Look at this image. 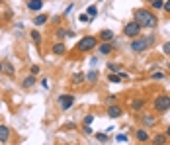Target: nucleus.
<instances>
[{
	"label": "nucleus",
	"mask_w": 170,
	"mask_h": 145,
	"mask_svg": "<svg viewBox=\"0 0 170 145\" xmlns=\"http://www.w3.org/2000/svg\"><path fill=\"white\" fill-rule=\"evenodd\" d=\"M133 20H135L143 30H154V28L158 26V18L154 16L153 10H149V8L135 10V12H133Z\"/></svg>",
	"instance_id": "obj_1"
},
{
	"label": "nucleus",
	"mask_w": 170,
	"mask_h": 145,
	"mask_svg": "<svg viewBox=\"0 0 170 145\" xmlns=\"http://www.w3.org/2000/svg\"><path fill=\"white\" fill-rule=\"evenodd\" d=\"M153 43H154V35H149V38H139V35H137V38L131 39L129 47H131L133 53H145Z\"/></svg>",
	"instance_id": "obj_2"
},
{
	"label": "nucleus",
	"mask_w": 170,
	"mask_h": 145,
	"mask_svg": "<svg viewBox=\"0 0 170 145\" xmlns=\"http://www.w3.org/2000/svg\"><path fill=\"white\" fill-rule=\"evenodd\" d=\"M96 47H98V38H94V35H84V38L78 39V43H76V51H80V53L94 51Z\"/></svg>",
	"instance_id": "obj_3"
},
{
	"label": "nucleus",
	"mask_w": 170,
	"mask_h": 145,
	"mask_svg": "<svg viewBox=\"0 0 170 145\" xmlns=\"http://www.w3.org/2000/svg\"><path fill=\"white\" fill-rule=\"evenodd\" d=\"M153 110L158 112V114L170 110V96H168V94H158V96H154V100H153Z\"/></svg>",
	"instance_id": "obj_4"
},
{
	"label": "nucleus",
	"mask_w": 170,
	"mask_h": 145,
	"mask_svg": "<svg viewBox=\"0 0 170 145\" xmlns=\"http://www.w3.org/2000/svg\"><path fill=\"white\" fill-rule=\"evenodd\" d=\"M141 30H143V28L139 26L135 20H131V22H127V24L123 26V35L133 39V38H137V35H141Z\"/></svg>",
	"instance_id": "obj_5"
},
{
	"label": "nucleus",
	"mask_w": 170,
	"mask_h": 145,
	"mask_svg": "<svg viewBox=\"0 0 170 145\" xmlns=\"http://www.w3.org/2000/svg\"><path fill=\"white\" fill-rule=\"evenodd\" d=\"M59 106H61V110H70L72 106H75V96L72 94H61L59 96Z\"/></svg>",
	"instance_id": "obj_6"
},
{
	"label": "nucleus",
	"mask_w": 170,
	"mask_h": 145,
	"mask_svg": "<svg viewBox=\"0 0 170 145\" xmlns=\"http://www.w3.org/2000/svg\"><path fill=\"white\" fill-rule=\"evenodd\" d=\"M123 114V108L119 106V104H109L108 102V116H109V118H119V116Z\"/></svg>",
	"instance_id": "obj_7"
},
{
	"label": "nucleus",
	"mask_w": 170,
	"mask_h": 145,
	"mask_svg": "<svg viewBox=\"0 0 170 145\" xmlns=\"http://www.w3.org/2000/svg\"><path fill=\"white\" fill-rule=\"evenodd\" d=\"M145 98H135V100H133V102H131V110L133 112H141L143 110V108H145Z\"/></svg>",
	"instance_id": "obj_8"
},
{
	"label": "nucleus",
	"mask_w": 170,
	"mask_h": 145,
	"mask_svg": "<svg viewBox=\"0 0 170 145\" xmlns=\"http://www.w3.org/2000/svg\"><path fill=\"white\" fill-rule=\"evenodd\" d=\"M135 137H137L139 143H147V141L151 139V135L147 133V129H137V132H135Z\"/></svg>",
	"instance_id": "obj_9"
},
{
	"label": "nucleus",
	"mask_w": 170,
	"mask_h": 145,
	"mask_svg": "<svg viewBox=\"0 0 170 145\" xmlns=\"http://www.w3.org/2000/svg\"><path fill=\"white\" fill-rule=\"evenodd\" d=\"M27 8L32 12H39L43 8V0H27Z\"/></svg>",
	"instance_id": "obj_10"
},
{
	"label": "nucleus",
	"mask_w": 170,
	"mask_h": 145,
	"mask_svg": "<svg viewBox=\"0 0 170 145\" xmlns=\"http://www.w3.org/2000/svg\"><path fill=\"white\" fill-rule=\"evenodd\" d=\"M10 139V128L8 126H0V143H6Z\"/></svg>",
	"instance_id": "obj_11"
},
{
	"label": "nucleus",
	"mask_w": 170,
	"mask_h": 145,
	"mask_svg": "<svg viewBox=\"0 0 170 145\" xmlns=\"http://www.w3.org/2000/svg\"><path fill=\"white\" fill-rule=\"evenodd\" d=\"M141 122H143V126H145V128H151V126L157 124V120H154L151 114H143V116H141Z\"/></svg>",
	"instance_id": "obj_12"
},
{
	"label": "nucleus",
	"mask_w": 170,
	"mask_h": 145,
	"mask_svg": "<svg viewBox=\"0 0 170 145\" xmlns=\"http://www.w3.org/2000/svg\"><path fill=\"white\" fill-rule=\"evenodd\" d=\"M98 39L100 41H112L114 39V32L112 30H102L100 35H98Z\"/></svg>",
	"instance_id": "obj_13"
},
{
	"label": "nucleus",
	"mask_w": 170,
	"mask_h": 145,
	"mask_svg": "<svg viewBox=\"0 0 170 145\" xmlns=\"http://www.w3.org/2000/svg\"><path fill=\"white\" fill-rule=\"evenodd\" d=\"M112 51H114V45L109 41H102L100 43V53L102 55H108V53H112Z\"/></svg>",
	"instance_id": "obj_14"
},
{
	"label": "nucleus",
	"mask_w": 170,
	"mask_h": 145,
	"mask_svg": "<svg viewBox=\"0 0 170 145\" xmlns=\"http://www.w3.org/2000/svg\"><path fill=\"white\" fill-rule=\"evenodd\" d=\"M51 51H53L55 55H65V51H66V47H65V43H53V47H51Z\"/></svg>",
	"instance_id": "obj_15"
},
{
	"label": "nucleus",
	"mask_w": 170,
	"mask_h": 145,
	"mask_svg": "<svg viewBox=\"0 0 170 145\" xmlns=\"http://www.w3.org/2000/svg\"><path fill=\"white\" fill-rule=\"evenodd\" d=\"M2 72H6L8 77H14V67L10 61H2Z\"/></svg>",
	"instance_id": "obj_16"
},
{
	"label": "nucleus",
	"mask_w": 170,
	"mask_h": 145,
	"mask_svg": "<svg viewBox=\"0 0 170 145\" xmlns=\"http://www.w3.org/2000/svg\"><path fill=\"white\" fill-rule=\"evenodd\" d=\"M166 141H168V135H166V133H157V135H153V143L162 145V143H166Z\"/></svg>",
	"instance_id": "obj_17"
},
{
	"label": "nucleus",
	"mask_w": 170,
	"mask_h": 145,
	"mask_svg": "<svg viewBox=\"0 0 170 145\" xmlns=\"http://www.w3.org/2000/svg\"><path fill=\"white\" fill-rule=\"evenodd\" d=\"M33 24L37 26V28L43 26V24H47V14H39V16H35L33 18Z\"/></svg>",
	"instance_id": "obj_18"
},
{
	"label": "nucleus",
	"mask_w": 170,
	"mask_h": 145,
	"mask_svg": "<svg viewBox=\"0 0 170 145\" xmlns=\"http://www.w3.org/2000/svg\"><path fill=\"white\" fill-rule=\"evenodd\" d=\"M33 84H35V77H33V75L26 77V78H24V82H22V86H24V88H32Z\"/></svg>",
	"instance_id": "obj_19"
},
{
	"label": "nucleus",
	"mask_w": 170,
	"mask_h": 145,
	"mask_svg": "<svg viewBox=\"0 0 170 145\" xmlns=\"http://www.w3.org/2000/svg\"><path fill=\"white\" fill-rule=\"evenodd\" d=\"M98 75H100V72L96 71V69H92L90 72H86V81L88 82H96V81H98Z\"/></svg>",
	"instance_id": "obj_20"
},
{
	"label": "nucleus",
	"mask_w": 170,
	"mask_h": 145,
	"mask_svg": "<svg viewBox=\"0 0 170 145\" xmlns=\"http://www.w3.org/2000/svg\"><path fill=\"white\" fill-rule=\"evenodd\" d=\"M84 81H86L84 72H75V75H72V82H75V84H80V82H84Z\"/></svg>",
	"instance_id": "obj_21"
},
{
	"label": "nucleus",
	"mask_w": 170,
	"mask_h": 145,
	"mask_svg": "<svg viewBox=\"0 0 170 145\" xmlns=\"http://www.w3.org/2000/svg\"><path fill=\"white\" fill-rule=\"evenodd\" d=\"M164 6V0H151V10H160Z\"/></svg>",
	"instance_id": "obj_22"
},
{
	"label": "nucleus",
	"mask_w": 170,
	"mask_h": 145,
	"mask_svg": "<svg viewBox=\"0 0 170 145\" xmlns=\"http://www.w3.org/2000/svg\"><path fill=\"white\" fill-rule=\"evenodd\" d=\"M32 39L35 41V45H41V33L37 30H32Z\"/></svg>",
	"instance_id": "obj_23"
},
{
	"label": "nucleus",
	"mask_w": 170,
	"mask_h": 145,
	"mask_svg": "<svg viewBox=\"0 0 170 145\" xmlns=\"http://www.w3.org/2000/svg\"><path fill=\"white\" fill-rule=\"evenodd\" d=\"M94 137H96V139H98L100 143H108V141H109V137H108V133H96Z\"/></svg>",
	"instance_id": "obj_24"
},
{
	"label": "nucleus",
	"mask_w": 170,
	"mask_h": 145,
	"mask_svg": "<svg viewBox=\"0 0 170 145\" xmlns=\"http://www.w3.org/2000/svg\"><path fill=\"white\" fill-rule=\"evenodd\" d=\"M151 77L154 78V81H164V77H166V75H164V72H162V71H154V72H153Z\"/></svg>",
	"instance_id": "obj_25"
},
{
	"label": "nucleus",
	"mask_w": 170,
	"mask_h": 145,
	"mask_svg": "<svg viewBox=\"0 0 170 145\" xmlns=\"http://www.w3.org/2000/svg\"><path fill=\"white\" fill-rule=\"evenodd\" d=\"M108 81L109 82H121V78H119L117 72H109V75H108Z\"/></svg>",
	"instance_id": "obj_26"
},
{
	"label": "nucleus",
	"mask_w": 170,
	"mask_h": 145,
	"mask_svg": "<svg viewBox=\"0 0 170 145\" xmlns=\"http://www.w3.org/2000/svg\"><path fill=\"white\" fill-rule=\"evenodd\" d=\"M86 14H88V16H90V18H96V16H98V8H96V6H88Z\"/></svg>",
	"instance_id": "obj_27"
},
{
	"label": "nucleus",
	"mask_w": 170,
	"mask_h": 145,
	"mask_svg": "<svg viewBox=\"0 0 170 145\" xmlns=\"http://www.w3.org/2000/svg\"><path fill=\"white\" fill-rule=\"evenodd\" d=\"M115 141L117 143H127V133H117L115 135Z\"/></svg>",
	"instance_id": "obj_28"
},
{
	"label": "nucleus",
	"mask_w": 170,
	"mask_h": 145,
	"mask_svg": "<svg viewBox=\"0 0 170 145\" xmlns=\"http://www.w3.org/2000/svg\"><path fill=\"white\" fill-rule=\"evenodd\" d=\"M108 71L109 72H117V71H121L119 65H115V63H108Z\"/></svg>",
	"instance_id": "obj_29"
},
{
	"label": "nucleus",
	"mask_w": 170,
	"mask_h": 145,
	"mask_svg": "<svg viewBox=\"0 0 170 145\" xmlns=\"http://www.w3.org/2000/svg\"><path fill=\"white\" fill-rule=\"evenodd\" d=\"M117 75H119L121 81H127V78H129V72H127V71H123V69H121V71H117Z\"/></svg>",
	"instance_id": "obj_30"
},
{
	"label": "nucleus",
	"mask_w": 170,
	"mask_h": 145,
	"mask_svg": "<svg viewBox=\"0 0 170 145\" xmlns=\"http://www.w3.org/2000/svg\"><path fill=\"white\" fill-rule=\"evenodd\" d=\"M92 122H94V116H92V114H88V116H84V122H82V124H84V126H90Z\"/></svg>",
	"instance_id": "obj_31"
},
{
	"label": "nucleus",
	"mask_w": 170,
	"mask_h": 145,
	"mask_svg": "<svg viewBox=\"0 0 170 145\" xmlns=\"http://www.w3.org/2000/svg\"><path fill=\"white\" fill-rule=\"evenodd\" d=\"M162 51H164V55H170V41L162 43Z\"/></svg>",
	"instance_id": "obj_32"
},
{
	"label": "nucleus",
	"mask_w": 170,
	"mask_h": 145,
	"mask_svg": "<svg viewBox=\"0 0 170 145\" xmlns=\"http://www.w3.org/2000/svg\"><path fill=\"white\" fill-rule=\"evenodd\" d=\"M162 10L170 14V0H166V2H164V6H162Z\"/></svg>",
	"instance_id": "obj_33"
},
{
	"label": "nucleus",
	"mask_w": 170,
	"mask_h": 145,
	"mask_svg": "<svg viewBox=\"0 0 170 145\" xmlns=\"http://www.w3.org/2000/svg\"><path fill=\"white\" fill-rule=\"evenodd\" d=\"M65 35H66L65 30H57V38H65Z\"/></svg>",
	"instance_id": "obj_34"
},
{
	"label": "nucleus",
	"mask_w": 170,
	"mask_h": 145,
	"mask_svg": "<svg viewBox=\"0 0 170 145\" xmlns=\"http://www.w3.org/2000/svg\"><path fill=\"white\" fill-rule=\"evenodd\" d=\"M37 72H39V67H37V65H33V67H32V75H37Z\"/></svg>",
	"instance_id": "obj_35"
},
{
	"label": "nucleus",
	"mask_w": 170,
	"mask_h": 145,
	"mask_svg": "<svg viewBox=\"0 0 170 145\" xmlns=\"http://www.w3.org/2000/svg\"><path fill=\"white\" fill-rule=\"evenodd\" d=\"M90 65H92V67H96V65H98V57H92V59H90Z\"/></svg>",
	"instance_id": "obj_36"
},
{
	"label": "nucleus",
	"mask_w": 170,
	"mask_h": 145,
	"mask_svg": "<svg viewBox=\"0 0 170 145\" xmlns=\"http://www.w3.org/2000/svg\"><path fill=\"white\" fill-rule=\"evenodd\" d=\"M90 20V16H88V14H82V16H80V22H88Z\"/></svg>",
	"instance_id": "obj_37"
},
{
	"label": "nucleus",
	"mask_w": 170,
	"mask_h": 145,
	"mask_svg": "<svg viewBox=\"0 0 170 145\" xmlns=\"http://www.w3.org/2000/svg\"><path fill=\"white\" fill-rule=\"evenodd\" d=\"M70 10H72V4H70V6H66V10H65L63 14H65V16H69V14H70Z\"/></svg>",
	"instance_id": "obj_38"
},
{
	"label": "nucleus",
	"mask_w": 170,
	"mask_h": 145,
	"mask_svg": "<svg viewBox=\"0 0 170 145\" xmlns=\"http://www.w3.org/2000/svg\"><path fill=\"white\" fill-rule=\"evenodd\" d=\"M41 86H43V88H49V82H47V78H43V81H41Z\"/></svg>",
	"instance_id": "obj_39"
},
{
	"label": "nucleus",
	"mask_w": 170,
	"mask_h": 145,
	"mask_svg": "<svg viewBox=\"0 0 170 145\" xmlns=\"http://www.w3.org/2000/svg\"><path fill=\"white\" fill-rule=\"evenodd\" d=\"M164 133H166V135H168V137H170V126H168V128H166V132H164Z\"/></svg>",
	"instance_id": "obj_40"
},
{
	"label": "nucleus",
	"mask_w": 170,
	"mask_h": 145,
	"mask_svg": "<svg viewBox=\"0 0 170 145\" xmlns=\"http://www.w3.org/2000/svg\"><path fill=\"white\" fill-rule=\"evenodd\" d=\"M0 72H2V63H0Z\"/></svg>",
	"instance_id": "obj_41"
},
{
	"label": "nucleus",
	"mask_w": 170,
	"mask_h": 145,
	"mask_svg": "<svg viewBox=\"0 0 170 145\" xmlns=\"http://www.w3.org/2000/svg\"><path fill=\"white\" fill-rule=\"evenodd\" d=\"M147 2H151V0H147Z\"/></svg>",
	"instance_id": "obj_42"
},
{
	"label": "nucleus",
	"mask_w": 170,
	"mask_h": 145,
	"mask_svg": "<svg viewBox=\"0 0 170 145\" xmlns=\"http://www.w3.org/2000/svg\"><path fill=\"white\" fill-rule=\"evenodd\" d=\"M0 106H2V102H0Z\"/></svg>",
	"instance_id": "obj_43"
}]
</instances>
